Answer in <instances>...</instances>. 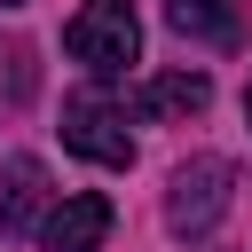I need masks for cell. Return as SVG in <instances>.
Wrapping results in <instances>:
<instances>
[{
	"mask_svg": "<svg viewBox=\"0 0 252 252\" xmlns=\"http://www.w3.org/2000/svg\"><path fill=\"white\" fill-rule=\"evenodd\" d=\"M228 197H236V165L228 158H181L173 181H165V228L173 236H213Z\"/></svg>",
	"mask_w": 252,
	"mask_h": 252,
	"instance_id": "6da1fadb",
	"label": "cell"
},
{
	"mask_svg": "<svg viewBox=\"0 0 252 252\" xmlns=\"http://www.w3.org/2000/svg\"><path fill=\"white\" fill-rule=\"evenodd\" d=\"M63 47H71V63H87V71H126V63H142V24H134V0H87L71 24H63Z\"/></svg>",
	"mask_w": 252,
	"mask_h": 252,
	"instance_id": "7a4b0ae2",
	"label": "cell"
},
{
	"mask_svg": "<svg viewBox=\"0 0 252 252\" xmlns=\"http://www.w3.org/2000/svg\"><path fill=\"white\" fill-rule=\"evenodd\" d=\"M63 150L71 158H87V165H134V134H126V110L110 102V94H71L63 102Z\"/></svg>",
	"mask_w": 252,
	"mask_h": 252,
	"instance_id": "3957f363",
	"label": "cell"
},
{
	"mask_svg": "<svg viewBox=\"0 0 252 252\" xmlns=\"http://www.w3.org/2000/svg\"><path fill=\"white\" fill-rule=\"evenodd\" d=\"M102 236H110V197H102V189H71V197L39 220V244H47V252H102Z\"/></svg>",
	"mask_w": 252,
	"mask_h": 252,
	"instance_id": "277c9868",
	"label": "cell"
},
{
	"mask_svg": "<svg viewBox=\"0 0 252 252\" xmlns=\"http://www.w3.org/2000/svg\"><path fill=\"white\" fill-rule=\"evenodd\" d=\"M39 213H47V165L39 158H8L0 165V244L24 236Z\"/></svg>",
	"mask_w": 252,
	"mask_h": 252,
	"instance_id": "5b68a950",
	"label": "cell"
},
{
	"mask_svg": "<svg viewBox=\"0 0 252 252\" xmlns=\"http://www.w3.org/2000/svg\"><path fill=\"white\" fill-rule=\"evenodd\" d=\"M205 102H213V79H205V71H158V79H142V94H134L142 118H197Z\"/></svg>",
	"mask_w": 252,
	"mask_h": 252,
	"instance_id": "8992f818",
	"label": "cell"
},
{
	"mask_svg": "<svg viewBox=\"0 0 252 252\" xmlns=\"http://www.w3.org/2000/svg\"><path fill=\"white\" fill-rule=\"evenodd\" d=\"M165 24L181 39H205V47H236V32H244L228 0H165Z\"/></svg>",
	"mask_w": 252,
	"mask_h": 252,
	"instance_id": "52a82bcc",
	"label": "cell"
},
{
	"mask_svg": "<svg viewBox=\"0 0 252 252\" xmlns=\"http://www.w3.org/2000/svg\"><path fill=\"white\" fill-rule=\"evenodd\" d=\"M244 126H252V87H244Z\"/></svg>",
	"mask_w": 252,
	"mask_h": 252,
	"instance_id": "ba28073f",
	"label": "cell"
},
{
	"mask_svg": "<svg viewBox=\"0 0 252 252\" xmlns=\"http://www.w3.org/2000/svg\"><path fill=\"white\" fill-rule=\"evenodd\" d=\"M0 8H16V0H0Z\"/></svg>",
	"mask_w": 252,
	"mask_h": 252,
	"instance_id": "9c48e42d",
	"label": "cell"
}]
</instances>
